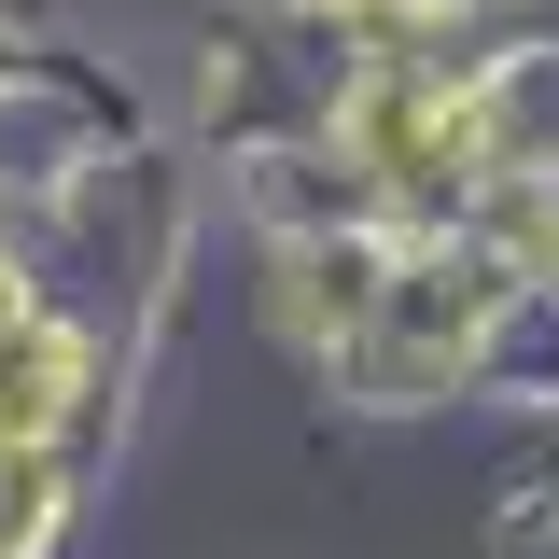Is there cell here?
<instances>
[{"instance_id":"cell-1","label":"cell","mask_w":559,"mask_h":559,"mask_svg":"<svg viewBox=\"0 0 559 559\" xmlns=\"http://www.w3.org/2000/svg\"><path fill=\"white\" fill-rule=\"evenodd\" d=\"M70 378H84L70 336H14L0 349V448H43V433L70 419Z\"/></svg>"}]
</instances>
